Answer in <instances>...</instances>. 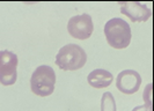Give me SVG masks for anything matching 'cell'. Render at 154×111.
Instances as JSON below:
<instances>
[{
    "label": "cell",
    "instance_id": "cell-1",
    "mask_svg": "<svg viewBox=\"0 0 154 111\" xmlns=\"http://www.w3.org/2000/svg\"><path fill=\"white\" fill-rule=\"evenodd\" d=\"M104 35L108 44L114 49H125L131 42V28L126 21L119 17L109 20L104 26Z\"/></svg>",
    "mask_w": 154,
    "mask_h": 111
},
{
    "label": "cell",
    "instance_id": "cell-2",
    "mask_svg": "<svg viewBox=\"0 0 154 111\" xmlns=\"http://www.w3.org/2000/svg\"><path fill=\"white\" fill-rule=\"evenodd\" d=\"M87 55L85 50L77 44L63 46L56 57V65L64 71H75L85 66Z\"/></svg>",
    "mask_w": 154,
    "mask_h": 111
},
{
    "label": "cell",
    "instance_id": "cell-3",
    "mask_svg": "<svg viewBox=\"0 0 154 111\" xmlns=\"http://www.w3.org/2000/svg\"><path fill=\"white\" fill-rule=\"evenodd\" d=\"M56 85V73L49 65L38 66L31 75L30 88L34 94L38 96H49L54 93Z\"/></svg>",
    "mask_w": 154,
    "mask_h": 111
},
{
    "label": "cell",
    "instance_id": "cell-4",
    "mask_svg": "<svg viewBox=\"0 0 154 111\" xmlns=\"http://www.w3.org/2000/svg\"><path fill=\"white\" fill-rule=\"evenodd\" d=\"M17 56L9 51H0V83L4 86H12L17 79Z\"/></svg>",
    "mask_w": 154,
    "mask_h": 111
},
{
    "label": "cell",
    "instance_id": "cell-5",
    "mask_svg": "<svg viewBox=\"0 0 154 111\" xmlns=\"http://www.w3.org/2000/svg\"><path fill=\"white\" fill-rule=\"evenodd\" d=\"M69 35L78 40H87L91 37L94 30V24L91 15L81 14L71 17L67 23Z\"/></svg>",
    "mask_w": 154,
    "mask_h": 111
},
{
    "label": "cell",
    "instance_id": "cell-6",
    "mask_svg": "<svg viewBox=\"0 0 154 111\" xmlns=\"http://www.w3.org/2000/svg\"><path fill=\"white\" fill-rule=\"evenodd\" d=\"M121 13L130 17L132 22H146L152 16V10L138 1H123L118 4Z\"/></svg>",
    "mask_w": 154,
    "mask_h": 111
},
{
    "label": "cell",
    "instance_id": "cell-7",
    "mask_svg": "<svg viewBox=\"0 0 154 111\" xmlns=\"http://www.w3.org/2000/svg\"><path fill=\"white\" fill-rule=\"evenodd\" d=\"M141 85V76L137 71L125 70L122 71L116 79V87L123 94H134L137 93Z\"/></svg>",
    "mask_w": 154,
    "mask_h": 111
},
{
    "label": "cell",
    "instance_id": "cell-8",
    "mask_svg": "<svg viewBox=\"0 0 154 111\" xmlns=\"http://www.w3.org/2000/svg\"><path fill=\"white\" fill-rule=\"evenodd\" d=\"M112 80H114L112 74L110 72L106 71V70H102V68H97V70L92 71L89 73L88 78H87L88 83L92 87L97 88V89L109 87L111 85Z\"/></svg>",
    "mask_w": 154,
    "mask_h": 111
},
{
    "label": "cell",
    "instance_id": "cell-9",
    "mask_svg": "<svg viewBox=\"0 0 154 111\" xmlns=\"http://www.w3.org/2000/svg\"><path fill=\"white\" fill-rule=\"evenodd\" d=\"M101 111H117L114 95L110 92H106L101 98Z\"/></svg>",
    "mask_w": 154,
    "mask_h": 111
},
{
    "label": "cell",
    "instance_id": "cell-10",
    "mask_svg": "<svg viewBox=\"0 0 154 111\" xmlns=\"http://www.w3.org/2000/svg\"><path fill=\"white\" fill-rule=\"evenodd\" d=\"M152 83H148L146 87H145V90H144V101H145V104L148 108V111H152Z\"/></svg>",
    "mask_w": 154,
    "mask_h": 111
},
{
    "label": "cell",
    "instance_id": "cell-11",
    "mask_svg": "<svg viewBox=\"0 0 154 111\" xmlns=\"http://www.w3.org/2000/svg\"><path fill=\"white\" fill-rule=\"evenodd\" d=\"M132 111H148V108L146 104H143V105H138V106L133 108Z\"/></svg>",
    "mask_w": 154,
    "mask_h": 111
}]
</instances>
